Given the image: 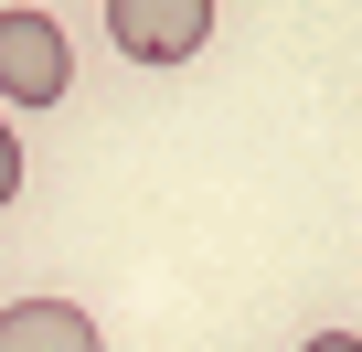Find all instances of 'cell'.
Listing matches in <instances>:
<instances>
[{"instance_id": "5b68a950", "label": "cell", "mask_w": 362, "mask_h": 352, "mask_svg": "<svg viewBox=\"0 0 362 352\" xmlns=\"http://www.w3.org/2000/svg\"><path fill=\"white\" fill-rule=\"evenodd\" d=\"M298 352H362V341H351V331H320V341H298Z\"/></svg>"}, {"instance_id": "6da1fadb", "label": "cell", "mask_w": 362, "mask_h": 352, "mask_svg": "<svg viewBox=\"0 0 362 352\" xmlns=\"http://www.w3.org/2000/svg\"><path fill=\"white\" fill-rule=\"evenodd\" d=\"M214 33V0H107V43L128 64H181V54H203Z\"/></svg>"}, {"instance_id": "3957f363", "label": "cell", "mask_w": 362, "mask_h": 352, "mask_svg": "<svg viewBox=\"0 0 362 352\" xmlns=\"http://www.w3.org/2000/svg\"><path fill=\"white\" fill-rule=\"evenodd\" d=\"M0 352H107V341L75 299H11L0 310Z\"/></svg>"}, {"instance_id": "277c9868", "label": "cell", "mask_w": 362, "mask_h": 352, "mask_svg": "<svg viewBox=\"0 0 362 352\" xmlns=\"http://www.w3.org/2000/svg\"><path fill=\"white\" fill-rule=\"evenodd\" d=\"M22 193V149H11V128H0V203Z\"/></svg>"}, {"instance_id": "7a4b0ae2", "label": "cell", "mask_w": 362, "mask_h": 352, "mask_svg": "<svg viewBox=\"0 0 362 352\" xmlns=\"http://www.w3.org/2000/svg\"><path fill=\"white\" fill-rule=\"evenodd\" d=\"M64 86H75L64 33H54L43 11H0V96H11V107H54Z\"/></svg>"}]
</instances>
